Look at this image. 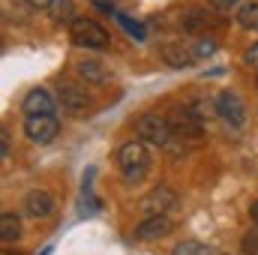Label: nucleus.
Instances as JSON below:
<instances>
[{
  "mask_svg": "<svg viewBox=\"0 0 258 255\" xmlns=\"http://www.w3.org/2000/svg\"><path fill=\"white\" fill-rule=\"evenodd\" d=\"M114 159H117V168H120V174H123L126 183H141V180L147 177V171H150V150H147V144L138 141V138L123 141V144L117 147Z\"/></svg>",
  "mask_w": 258,
  "mask_h": 255,
  "instance_id": "f257e3e1",
  "label": "nucleus"
},
{
  "mask_svg": "<svg viewBox=\"0 0 258 255\" xmlns=\"http://www.w3.org/2000/svg\"><path fill=\"white\" fill-rule=\"evenodd\" d=\"M135 135H138V141H144V144L165 147V144L171 141L174 129L168 123V117H162V114H156V111H147V114H141V117L135 120Z\"/></svg>",
  "mask_w": 258,
  "mask_h": 255,
  "instance_id": "f03ea898",
  "label": "nucleus"
},
{
  "mask_svg": "<svg viewBox=\"0 0 258 255\" xmlns=\"http://www.w3.org/2000/svg\"><path fill=\"white\" fill-rule=\"evenodd\" d=\"M69 39H72L78 48H93V51L108 48V33H105V27L96 24L93 18H75V21L69 24Z\"/></svg>",
  "mask_w": 258,
  "mask_h": 255,
  "instance_id": "7ed1b4c3",
  "label": "nucleus"
},
{
  "mask_svg": "<svg viewBox=\"0 0 258 255\" xmlns=\"http://www.w3.org/2000/svg\"><path fill=\"white\" fill-rule=\"evenodd\" d=\"M216 114L222 117V123H228L234 129H240L246 123V105H243V99L234 90H222L216 96Z\"/></svg>",
  "mask_w": 258,
  "mask_h": 255,
  "instance_id": "20e7f679",
  "label": "nucleus"
},
{
  "mask_svg": "<svg viewBox=\"0 0 258 255\" xmlns=\"http://www.w3.org/2000/svg\"><path fill=\"white\" fill-rule=\"evenodd\" d=\"M174 207H177V192L171 186H165V183L153 186L141 198V210L147 216H168V210H174Z\"/></svg>",
  "mask_w": 258,
  "mask_h": 255,
  "instance_id": "39448f33",
  "label": "nucleus"
},
{
  "mask_svg": "<svg viewBox=\"0 0 258 255\" xmlns=\"http://www.w3.org/2000/svg\"><path fill=\"white\" fill-rule=\"evenodd\" d=\"M60 132L57 114H39V117H24V135L33 144H48L54 141V135Z\"/></svg>",
  "mask_w": 258,
  "mask_h": 255,
  "instance_id": "423d86ee",
  "label": "nucleus"
},
{
  "mask_svg": "<svg viewBox=\"0 0 258 255\" xmlns=\"http://www.w3.org/2000/svg\"><path fill=\"white\" fill-rule=\"evenodd\" d=\"M168 123H171V129H174V135H177V138H189V141H195V138L204 132L201 117H198L195 111H189V108H171Z\"/></svg>",
  "mask_w": 258,
  "mask_h": 255,
  "instance_id": "0eeeda50",
  "label": "nucleus"
},
{
  "mask_svg": "<svg viewBox=\"0 0 258 255\" xmlns=\"http://www.w3.org/2000/svg\"><path fill=\"white\" fill-rule=\"evenodd\" d=\"M57 99H60L63 111H69V114H87V111H90V96L84 93V87L60 84V87H57Z\"/></svg>",
  "mask_w": 258,
  "mask_h": 255,
  "instance_id": "6e6552de",
  "label": "nucleus"
},
{
  "mask_svg": "<svg viewBox=\"0 0 258 255\" xmlns=\"http://www.w3.org/2000/svg\"><path fill=\"white\" fill-rule=\"evenodd\" d=\"M21 111L24 117H39V114H54V96L42 87H33L24 99H21Z\"/></svg>",
  "mask_w": 258,
  "mask_h": 255,
  "instance_id": "1a4fd4ad",
  "label": "nucleus"
},
{
  "mask_svg": "<svg viewBox=\"0 0 258 255\" xmlns=\"http://www.w3.org/2000/svg\"><path fill=\"white\" fill-rule=\"evenodd\" d=\"M24 213L27 216H33V219H45V216H51V210H54V198L48 195V192L42 189H33L24 195Z\"/></svg>",
  "mask_w": 258,
  "mask_h": 255,
  "instance_id": "9d476101",
  "label": "nucleus"
},
{
  "mask_svg": "<svg viewBox=\"0 0 258 255\" xmlns=\"http://www.w3.org/2000/svg\"><path fill=\"white\" fill-rule=\"evenodd\" d=\"M171 228H174V225H171L168 216H147L144 222H138L135 237H138V240H159V237H165Z\"/></svg>",
  "mask_w": 258,
  "mask_h": 255,
  "instance_id": "9b49d317",
  "label": "nucleus"
},
{
  "mask_svg": "<svg viewBox=\"0 0 258 255\" xmlns=\"http://www.w3.org/2000/svg\"><path fill=\"white\" fill-rule=\"evenodd\" d=\"M75 72H78L84 81H90V84H105V81L111 78V72L105 69L102 60H78V63H75Z\"/></svg>",
  "mask_w": 258,
  "mask_h": 255,
  "instance_id": "f8f14e48",
  "label": "nucleus"
},
{
  "mask_svg": "<svg viewBox=\"0 0 258 255\" xmlns=\"http://www.w3.org/2000/svg\"><path fill=\"white\" fill-rule=\"evenodd\" d=\"M216 24H222V21H219V18H210V12H204V9H189V12L183 15V27L192 30V33L207 30V27H216Z\"/></svg>",
  "mask_w": 258,
  "mask_h": 255,
  "instance_id": "ddd939ff",
  "label": "nucleus"
},
{
  "mask_svg": "<svg viewBox=\"0 0 258 255\" xmlns=\"http://www.w3.org/2000/svg\"><path fill=\"white\" fill-rule=\"evenodd\" d=\"M234 21L243 27V30H258V3L249 0V3H240L237 12H234Z\"/></svg>",
  "mask_w": 258,
  "mask_h": 255,
  "instance_id": "4468645a",
  "label": "nucleus"
},
{
  "mask_svg": "<svg viewBox=\"0 0 258 255\" xmlns=\"http://www.w3.org/2000/svg\"><path fill=\"white\" fill-rule=\"evenodd\" d=\"M162 57H165V63L174 66V69H183V66L192 63V54L186 48H180V45H165L162 48Z\"/></svg>",
  "mask_w": 258,
  "mask_h": 255,
  "instance_id": "2eb2a0df",
  "label": "nucleus"
},
{
  "mask_svg": "<svg viewBox=\"0 0 258 255\" xmlns=\"http://www.w3.org/2000/svg\"><path fill=\"white\" fill-rule=\"evenodd\" d=\"M18 234H21L18 216H12V213H0V240L9 243V240H15Z\"/></svg>",
  "mask_w": 258,
  "mask_h": 255,
  "instance_id": "dca6fc26",
  "label": "nucleus"
},
{
  "mask_svg": "<svg viewBox=\"0 0 258 255\" xmlns=\"http://www.w3.org/2000/svg\"><path fill=\"white\" fill-rule=\"evenodd\" d=\"M48 12H51V18L54 21H75L72 15H75V9H72V0H51V6H48Z\"/></svg>",
  "mask_w": 258,
  "mask_h": 255,
  "instance_id": "f3484780",
  "label": "nucleus"
},
{
  "mask_svg": "<svg viewBox=\"0 0 258 255\" xmlns=\"http://www.w3.org/2000/svg\"><path fill=\"white\" fill-rule=\"evenodd\" d=\"M216 51V45H213V39L210 36H198L192 42V48H189V54H192V60H201V57H210Z\"/></svg>",
  "mask_w": 258,
  "mask_h": 255,
  "instance_id": "a211bd4d",
  "label": "nucleus"
},
{
  "mask_svg": "<svg viewBox=\"0 0 258 255\" xmlns=\"http://www.w3.org/2000/svg\"><path fill=\"white\" fill-rule=\"evenodd\" d=\"M171 255H213V249L204 246V243H198V240H183V243L174 246Z\"/></svg>",
  "mask_w": 258,
  "mask_h": 255,
  "instance_id": "6ab92c4d",
  "label": "nucleus"
},
{
  "mask_svg": "<svg viewBox=\"0 0 258 255\" xmlns=\"http://www.w3.org/2000/svg\"><path fill=\"white\" fill-rule=\"evenodd\" d=\"M117 21L123 24V30H126V33H132V36H135V42H144V27H141V24L129 21L126 15H120V12H117Z\"/></svg>",
  "mask_w": 258,
  "mask_h": 255,
  "instance_id": "aec40b11",
  "label": "nucleus"
},
{
  "mask_svg": "<svg viewBox=\"0 0 258 255\" xmlns=\"http://www.w3.org/2000/svg\"><path fill=\"white\" fill-rule=\"evenodd\" d=\"M243 249H246V255H258V231H249L243 237Z\"/></svg>",
  "mask_w": 258,
  "mask_h": 255,
  "instance_id": "412c9836",
  "label": "nucleus"
},
{
  "mask_svg": "<svg viewBox=\"0 0 258 255\" xmlns=\"http://www.w3.org/2000/svg\"><path fill=\"white\" fill-rule=\"evenodd\" d=\"M243 63L252 66V69H258V42L249 48V51H246V54H243Z\"/></svg>",
  "mask_w": 258,
  "mask_h": 255,
  "instance_id": "4be33fe9",
  "label": "nucleus"
},
{
  "mask_svg": "<svg viewBox=\"0 0 258 255\" xmlns=\"http://www.w3.org/2000/svg\"><path fill=\"white\" fill-rule=\"evenodd\" d=\"M240 0H210V6H216V9H231V6H237Z\"/></svg>",
  "mask_w": 258,
  "mask_h": 255,
  "instance_id": "5701e85b",
  "label": "nucleus"
},
{
  "mask_svg": "<svg viewBox=\"0 0 258 255\" xmlns=\"http://www.w3.org/2000/svg\"><path fill=\"white\" fill-rule=\"evenodd\" d=\"M24 3H27L30 9H48V6H51V0H24Z\"/></svg>",
  "mask_w": 258,
  "mask_h": 255,
  "instance_id": "b1692460",
  "label": "nucleus"
},
{
  "mask_svg": "<svg viewBox=\"0 0 258 255\" xmlns=\"http://www.w3.org/2000/svg\"><path fill=\"white\" fill-rule=\"evenodd\" d=\"M249 216H252V222L258 225V201H252V204H249Z\"/></svg>",
  "mask_w": 258,
  "mask_h": 255,
  "instance_id": "393cba45",
  "label": "nucleus"
},
{
  "mask_svg": "<svg viewBox=\"0 0 258 255\" xmlns=\"http://www.w3.org/2000/svg\"><path fill=\"white\" fill-rule=\"evenodd\" d=\"M3 159H9V138H6V132H3Z\"/></svg>",
  "mask_w": 258,
  "mask_h": 255,
  "instance_id": "a878e982",
  "label": "nucleus"
},
{
  "mask_svg": "<svg viewBox=\"0 0 258 255\" xmlns=\"http://www.w3.org/2000/svg\"><path fill=\"white\" fill-rule=\"evenodd\" d=\"M255 84H258V81H255Z\"/></svg>",
  "mask_w": 258,
  "mask_h": 255,
  "instance_id": "bb28decb",
  "label": "nucleus"
}]
</instances>
